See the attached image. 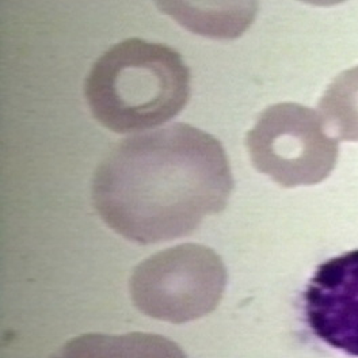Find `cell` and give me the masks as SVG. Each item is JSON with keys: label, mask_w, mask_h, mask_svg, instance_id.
Here are the masks:
<instances>
[{"label": "cell", "mask_w": 358, "mask_h": 358, "mask_svg": "<svg viewBox=\"0 0 358 358\" xmlns=\"http://www.w3.org/2000/svg\"><path fill=\"white\" fill-rule=\"evenodd\" d=\"M234 178L222 143L189 124H173L115 144L94 173L101 219L137 245L193 234L223 212Z\"/></svg>", "instance_id": "obj_1"}, {"label": "cell", "mask_w": 358, "mask_h": 358, "mask_svg": "<svg viewBox=\"0 0 358 358\" xmlns=\"http://www.w3.org/2000/svg\"><path fill=\"white\" fill-rule=\"evenodd\" d=\"M85 96L91 114L115 134H132L174 118L190 96V69L167 45L128 38L90 69Z\"/></svg>", "instance_id": "obj_2"}, {"label": "cell", "mask_w": 358, "mask_h": 358, "mask_svg": "<svg viewBox=\"0 0 358 358\" xmlns=\"http://www.w3.org/2000/svg\"><path fill=\"white\" fill-rule=\"evenodd\" d=\"M227 278L217 252L183 243L138 264L129 280V293L140 313L180 324L213 313L223 299Z\"/></svg>", "instance_id": "obj_3"}, {"label": "cell", "mask_w": 358, "mask_h": 358, "mask_svg": "<svg viewBox=\"0 0 358 358\" xmlns=\"http://www.w3.org/2000/svg\"><path fill=\"white\" fill-rule=\"evenodd\" d=\"M246 145L254 167L284 187L322 182L338 159V140L327 134L319 113L297 103L261 113Z\"/></svg>", "instance_id": "obj_4"}, {"label": "cell", "mask_w": 358, "mask_h": 358, "mask_svg": "<svg viewBox=\"0 0 358 358\" xmlns=\"http://www.w3.org/2000/svg\"><path fill=\"white\" fill-rule=\"evenodd\" d=\"M303 310L316 339L358 358V248L315 268L303 293Z\"/></svg>", "instance_id": "obj_5"}, {"label": "cell", "mask_w": 358, "mask_h": 358, "mask_svg": "<svg viewBox=\"0 0 358 358\" xmlns=\"http://www.w3.org/2000/svg\"><path fill=\"white\" fill-rule=\"evenodd\" d=\"M50 358H187L176 342L150 333L83 334L69 339Z\"/></svg>", "instance_id": "obj_6"}, {"label": "cell", "mask_w": 358, "mask_h": 358, "mask_svg": "<svg viewBox=\"0 0 358 358\" xmlns=\"http://www.w3.org/2000/svg\"><path fill=\"white\" fill-rule=\"evenodd\" d=\"M319 115L336 140L358 141V67L339 73L319 101Z\"/></svg>", "instance_id": "obj_7"}]
</instances>
